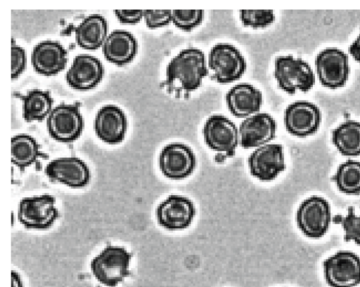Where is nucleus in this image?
I'll list each match as a JSON object with an SVG mask.
<instances>
[{"mask_svg": "<svg viewBox=\"0 0 360 287\" xmlns=\"http://www.w3.org/2000/svg\"><path fill=\"white\" fill-rule=\"evenodd\" d=\"M11 287H23L19 274L15 271L11 272Z\"/></svg>", "mask_w": 360, "mask_h": 287, "instance_id": "72a5a7b5", "label": "nucleus"}, {"mask_svg": "<svg viewBox=\"0 0 360 287\" xmlns=\"http://www.w3.org/2000/svg\"><path fill=\"white\" fill-rule=\"evenodd\" d=\"M131 258V254L122 247L108 246L91 260V272L101 283L115 287L129 275Z\"/></svg>", "mask_w": 360, "mask_h": 287, "instance_id": "20e7f679", "label": "nucleus"}, {"mask_svg": "<svg viewBox=\"0 0 360 287\" xmlns=\"http://www.w3.org/2000/svg\"><path fill=\"white\" fill-rule=\"evenodd\" d=\"M137 48V41L134 35L122 29L110 32L102 46L105 58L118 66L131 62L136 54Z\"/></svg>", "mask_w": 360, "mask_h": 287, "instance_id": "412c9836", "label": "nucleus"}, {"mask_svg": "<svg viewBox=\"0 0 360 287\" xmlns=\"http://www.w3.org/2000/svg\"><path fill=\"white\" fill-rule=\"evenodd\" d=\"M158 164L162 174L170 180L189 177L196 167V158L192 149L181 142H172L161 150Z\"/></svg>", "mask_w": 360, "mask_h": 287, "instance_id": "9d476101", "label": "nucleus"}, {"mask_svg": "<svg viewBox=\"0 0 360 287\" xmlns=\"http://www.w3.org/2000/svg\"><path fill=\"white\" fill-rule=\"evenodd\" d=\"M331 180L345 194H360V161L347 160L341 163Z\"/></svg>", "mask_w": 360, "mask_h": 287, "instance_id": "a878e982", "label": "nucleus"}, {"mask_svg": "<svg viewBox=\"0 0 360 287\" xmlns=\"http://www.w3.org/2000/svg\"><path fill=\"white\" fill-rule=\"evenodd\" d=\"M202 135L205 143L216 152L214 161L221 163L235 155L239 145L238 128L227 117L214 114L204 124Z\"/></svg>", "mask_w": 360, "mask_h": 287, "instance_id": "f03ea898", "label": "nucleus"}, {"mask_svg": "<svg viewBox=\"0 0 360 287\" xmlns=\"http://www.w3.org/2000/svg\"><path fill=\"white\" fill-rule=\"evenodd\" d=\"M15 95L22 101L23 118L27 122L41 121L52 110L53 100L49 91L32 89L25 95L15 93Z\"/></svg>", "mask_w": 360, "mask_h": 287, "instance_id": "5701e85b", "label": "nucleus"}, {"mask_svg": "<svg viewBox=\"0 0 360 287\" xmlns=\"http://www.w3.org/2000/svg\"><path fill=\"white\" fill-rule=\"evenodd\" d=\"M172 10H143V18L149 28H158L172 22Z\"/></svg>", "mask_w": 360, "mask_h": 287, "instance_id": "c756f323", "label": "nucleus"}, {"mask_svg": "<svg viewBox=\"0 0 360 287\" xmlns=\"http://www.w3.org/2000/svg\"><path fill=\"white\" fill-rule=\"evenodd\" d=\"M55 203L49 194L24 198L18 204V219L27 229H48L58 217Z\"/></svg>", "mask_w": 360, "mask_h": 287, "instance_id": "6e6552de", "label": "nucleus"}, {"mask_svg": "<svg viewBox=\"0 0 360 287\" xmlns=\"http://www.w3.org/2000/svg\"><path fill=\"white\" fill-rule=\"evenodd\" d=\"M208 70L212 80L229 84L239 79L246 69V60L234 46L219 43L208 54Z\"/></svg>", "mask_w": 360, "mask_h": 287, "instance_id": "7ed1b4c3", "label": "nucleus"}, {"mask_svg": "<svg viewBox=\"0 0 360 287\" xmlns=\"http://www.w3.org/2000/svg\"><path fill=\"white\" fill-rule=\"evenodd\" d=\"M283 120L288 133L304 138L317 131L321 121V114L316 105L300 100L286 107Z\"/></svg>", "mask_w": 360, "mask_h": 287, "instance_id": "4468645a", "label": "nucleus"}, {"mask_svg": "<svg viewBox=\"0 0 360 287\" xmlns=\"http://www.w3.org/2000/svg\"><path fill=\"white\" fill-rule=\"evenodd\" d=\"M12 163L23 171L40 157L45 158L36 140L27 134L16 135L11 139Z\"/></svg>", "mask_w": 360, "mask_h": 287, "instance_id": "b1692460", "label": "nucleus"}, {"mask_svg": "<svg viewBox=\"0 0 360 287\" xmlns=\"http://www.w3.org/2000/svg\"><path fill=\"white\" fill-rule=\"evenodd\" d=\"M276 121L267 113L250 116L239 126V145L248 149L268 144L276 137Z\"/></svg>", "mask_w": 360, "mask_h": 287, "instance_id": "2eb2a0df", "label": "nucleus"}, {"mask_svg": "<svg viewBox=\"0 0 360 287\" xmlns=\"http://www.w3.org/2000/svg\"><path fill=\"white\" fill-rule=\"evenodd\" d=\"M74 31L78 46L95 50L103 46L108 36V23L101 15L91 14L86 17Z\"/></svg>", "mask_w": 360, "mask_h": 287, "instance_id": "4be33fe9", "label": "nucleus"}, {"mask_svg": "<svg viewBox=\"0 0 360 287\" xmlns=\"http://www.w3.org/2000/svg\"><path fill=\"white\" fill-rule=\"evenodd\" d=\"M332 142L344 156L360 155V122L347 120L332 131Z\"/></svg>", "mask_w": 360, "mask_h": 287, "instance_id": "393cba45", "label": "nucleus"}, {"mask_svg": "<svg viewBox=\"0 0 360 287\" xmlns=\"http://www.w3.org/2000/svg\"><path fill=\"white\" fill-rule=\"evenodd\" d=\"M97 136L108 144H117L124 138L127 120L124 112L117 106L108 105L97 112L94 124Z\"/></svg>", "mask_w": 360, "mask_h": 287, "instance_id": "6ab92c4d", "label": "nucleus"}, {"mask_svg": "<svg viewBox=\"0 0 360 287\" xmlns=\"http://www.w3.org/2000/svg\"><path fill=\"white\" fill-rule=\"evenodd\" d=\"M274 75L278 86L288 94H294L297 91H308L315 82L310 65L292 55L278 56L275 59Z\"/></svg>", "mask_w": 360, "mask_h": 287, "instance_id": "39448f33", "label": "nucleus"}, {"mask_svg": "<svg viewBox=\"0 0 360 287\" xmlns=\"http://www.w3.org/2000/svg\"><path fill=\"white\" fill-rule=\"evenodd\" d=\"M332 221L330 206L323 198L312 196L300 205L296 222L300 230L310 238H320L328 231Z\"/></svg>", "mask_w": 360, "mask_h": 287, "instance_id": "423d86ee", "label": "nucleus"}, {"mask_svg": "<svg viewBox=\"0 0 360 287\" xmlns=\"http://www.w3.org/2000/svg\"><path fill=\"white\" fill-rule=\"evenodd\" d=\"M316 72L321 84L331 89L342 87L347 81L349 66L347 55L337 48H327L316 57Z\"/></svg>", "mask_w": 360, "mask_h": 287, "instance_id": "9b49d317", "label": "nucleus"}, {"mask_svg": "<svg viewBox=\"0 0 360 287\" xmlns=\"http://www.w3.org/2000/svg\"><path fill=\"white\" fill-rule=\"evenodd\" d=\"M26 67V53L23 48L11 39V79L17 78Z\"/></svg>", "mask_w": 360, "mask_h": 287, "instance_id": "7c9ffc66", "label": "nucleus"}, {"mask_svg": "<svg viewBox=\"0 0 360 287\" xmlns=\"http://www.w3.org/2000/svg\"><path fill=\"white\" fill-rule=\"evenodd\" d=\"M226 102L233 116L245 119L259 112L262 105V94L252 84L241 83L229 89L226 95Z\"/></svg>", "mask_w": 360, "mask_h": 287, "instance_id": "aec40b11", "label": "nucleus"}, {"mask_svg": "<svg viewBox=\"0 0 360 287\" xmlns=\"http://www.w3.org/2000/svg\"><path fill=\"white\" fill-rule=\"evenodd\" d=\"M50 180L72 188L86 186L90 180V171L86 164L77 157H62L49 162L44 170Z\"/></svg>", "mask_w": 360, "mask_h": 287, "instance_id": "dca6fc26", "label": "nucleus"}, {"mask_svg": "<svg viewBox=\"0 0 360 287\" xmlns=\"http://www.w3.org/2000/svg\"><path fill=\"white\" fill-rule=\"evenodd\" d=\"M332 221L335 224L341 225L344 230L345 241H352L360 246V215L354 213L352 206L348 208L346 215H335L332 218Z\"/></svg>", "mask_w": 360, "mask_h": 287, "instance_id": "bb28decb", "label": "nucleus"}, {"mask_svg": "<svg viewBox=\"0 0 360 287\" xmlns=\"http://www.w3.org/2000/svg\"><path fill=\"white\" fill-rule=\"evenodd\" d=\"M158 224L169 231H180L188 227L195 215V207L187 197L172 194L163 200L155 211Z\"/></svg>", "mask_w": 360, "mask_h": 287, "instance_id": "ddd939ff", "label": "nucleus"}, {"mask_svg": "<svg viewBox=\"0 0 360 287\" xmlns=\"http://www.w3.org/2000/svg\"><path fill=\"white\" fill-rule=\"evenodd\" d=\"M68 61V52L56 41L45 40L32 49L31 62L36 72L45 76H52L63 70Z\"/></svg>", "mask_w": 360, "mask_h": 287, "instance_id": "a211bd4d", "label": "nucleus"}, {"mask_svg": "<svg viewBox=\"0 0 360 287\" xmlns=\"http://www.w3.org/2000/svg\"><path fill=\"white\" fill-rule=\"evenodd\" d=\"M252 176L262 182L275 180L285 169L283 147L268 143L256 148L248 159Z\"/></svg>", "mask_w": 360, "mask_h": 287, "instance_id": "f8f14e48", "label": "nucleus"}, {"mask_svg": "<svg viewBox=\"0 0 360 287\" xmlns=\"http://www.w3.org/2000/svg\"><path fill=\"white\" fill-rule=\"evenodd\" d=\"M349 52L356 61L360 62V34L349 47Z\"/></svg>", "mask_w": 360, "mask_h": 287, "instance_id": "473e14b6", "label": "nucleus"}, {"mask_svg": "<svg viewBox=\"0 0 360 287\" xmlns=\"http://www.w3.org/2000/svg\"><path fill=\"white\" fill-rule=\"evenodd\" d=\"M104 69L101 61L89 54H80L73 60L65 79L74 89L84 91L94 88L101 81Z\"/></svg>", "mask_w": 360, "mask_h": 287, "instance_id": "f3484780", "label": "nucleus"}, {"mask_svg": "<svg viewBox=\"0 0 360 287\" xmlns=\"http://www.w3.org/2000/svg\"><path fill=\"white\" fill-rule=\"evenodd\" d=\"M84 127L79 103H61L55 107L46 118L49 135L56 140L70 142L77 139Z\"/></svg>", "mask_w": 360, "mask_h": 287, "instance_id": "0eeeda50", "label": "nucleus"}, {"mask_svg": "<svg viewBox=\"0 0 360 287\" xmlns=\"http://www.w3.org/2000/svg\"><path fill=\"white\" fill-rule=\"evenodd\" d=\"M203 10H172V22L179 29L189 32L200 25L203 20Z\"/></svg>", "mask_w": 360, "mask_h": 287, "instance_id": "c85d7f7f", "label": "nucleus"}, {"mask_svg": "<svg viewBox=\"0 0 360 287\" xmlns=\"http://www.w3.org/2000/svg\"><path fill=\"white\" fill-rule=\"evenodd\" d=\"M209 74L204 53L197 48L181 50L166 67L165 79L160 87L178 99H188Z\"/></svg>", "mask_w": 360, "mask_h": 287, "instance_id": "f257e3e1", "label": "nucleus"}, {"mask_svg": "<svg viewBox=\"0 0 360 287\" xmlns=\"http://www.w3.org/2000/svg\"><path fill=\"white\" fill-rule=\"evenodd\" d=\"M115 14L120 22L135 24L143 17V10H115Z\"/></svg>", "mask_w": 360, "mask_h": 287, "instance_id": "2f4dec72", "label": "nucleus"}, {"mask_svg": "<svg viewBox=\"0 0 360 287\" xmlns=\"http://www.w3.org/2000/svg\"><path fill=\"white\" fill-rule=\"evenodd\" d=\"M239 16L244 26L255 29L266 27L275 20L272 10H240Z\"/></svg>", "mask_w": 360, "mask_h": 287, "instance_id": "cd10ccee", "label": "nucleus"}, {"mask_svg": "<svg viewBox=\"0 0 360 287\" xmlns=\"http://www.w3.org/2000/svg\"><path fill=\"white\" fill-rule=\"evenodd\" d=\"M323 266L326 281L330 287H354L360 283V258L351 251L335 253Z\"/></svg>", "mask_w": 360, "mask_h": 287, "instance_id": "1a4fd4ad", "label": "nucleus"}]
</instances>
